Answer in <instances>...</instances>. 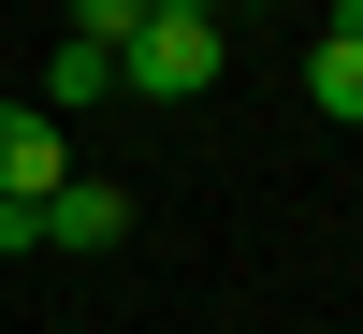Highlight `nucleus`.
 Wrapping results in <instances>:
<instances>
[{
  "mask_svg": "<svg viewBox=\"0 0 363 334\" xmlns=\"http://www.w3.org/2000/svg\"><path fill=\"white\" fill-rule=\"evenodd\" d=\"M145 15H218V0H145Z\"/></svg>",
  "mask_w": 363,
  "mask_h": 334,
  "instance_id": "7",
  "label": "nucleus"
},
{
  "mask_svg": "<svg viewBox=\"0 0 363 334\" xmlns=\"http://www.w3.org/2000/svg\"><path fill=\"white\" fill-rule=\"evenodd\" d=\"M44 247H87V262H102V247H131V189L58 174V189H44Z\"/></svg>",
  "mask_w": 363,
  "mask_h": 334,
  "instance_id": "2",
  "label": "nucleus"
},
{
  "mask_svg": "<svg viewBox=\"0 0 363 334\" xmlns=\"http://www.w3.org/2000/svg\"><path fill=\"white\" fill-rule=\"evenodd\" d=\"M116 87H131V73H116V44H58L29 102H44V116H73V102H116Z\"/></svg>",
  "mask_w": 363,
  "mask_h": 334,
  "instance_id": "5",
  "label": "nucleus"
},
{
  "mask_svg": "<svg viewBox=\"0 0 363 334\" xmlns=\"http://www.w3.org/2000/svg\"><path fill=\"white\" fill-rule=\"evenodd\" d=\"M349 29H363V0H349Z\"/></svg>",
  "mask_w": 363,
  "mask_h": 334,
  "instance_id": "8",
  "label": "nucleus"
},
{
  "mask_svg": "<svg viewBox=\"0 0 363 334\" xmlns=\"http://www.w3.org/2000/svg\"><path fill=\"white\" fill-rule=\"evenodd\" d=\"M306 102H320V116H349V131H363V29H349V15L320 29V44H306Z\"/></svg>",
  "mask_w": 363,
  "mask_h": 334,
  "instance_id": "4",
  "label": "nucleus"
},
{
  "mask_svg": "<svg viewBox=\"0 0 363 334\" xmlns=\"http://www.w3.org/2000/svg\"><path fill=\"white\" fill-rule=\"evenodd\" d=\"M58 174H73V145H58L44 102H0V204H44Z\"/></svg>",
  "mask_w": 363,
  "mask_h": 334,
  "instance_id": "3",
  "label": "nucleus"
},
{
  "mask_svg": "<svg viewBox=\"0 0 363 334\" xmlns=\"http://www.w3.org/2000/svg\"><path fill=\"white\" fill-rule=\"evenodd\" d=\"M218 58H233V29H218V15H145L116 73H131L145 102H189V87H218Z\"/></svg>",
  "mask_w": 363,
  "mask_h": 334,
  "instance_id": "1",
  "label": "nucleus"
},
{
  "mask_svg": "<svg viewBox=\"0 0 363 334\" xmlns=\"http://www.w3.org/2000/svg\"><path fill=\"white\" fill-rule=\"evenodd\" d=\"M131 29H145V0H73V44H116V58H131Z\"/></svg>",
  "mask_w": 363,
  "mask_h": 334,
  "instance_id": "6",
  "label": "nucleus"
}]
</instances>
